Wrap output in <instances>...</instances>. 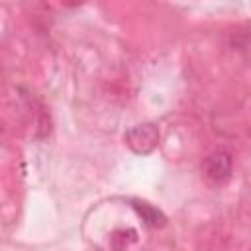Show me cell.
I'll return each instance as SVG.
<instances>
[{
	"instance_id": "obj_1",
	"label": "cell",
	"mask_w": 251,
	"mask_h": 251,
	"mask_svg": "<svg viewBox=\"0 0 251 251\" xmlns=\"http://www.w3.org/2000/svg\"><path fill=\"white\" fill-rule=\"evenodd\" d=\"M124 139H126V145H127L133 153H137V155H147V153H151V151L157 147V143H159V127H157V124H153V122L137 124V126H133L131 129L126 131Z\"/></svg>"
},
{
	"instance_id": "obj_2",
	"label": "cell",
	"mask_w": 251,
	"mask_h": 251,
	"mask_svg": "<svg viewBox=\"0 0 251 251\" xmlns=\"http://www.w3.org/2000/svg\"><path fill=\"white\" fill-rule=\"evenodd\" d=\"M231 167H233V161H231V155L224 149H218L214 153H210L204 161V173L210 180L214 182H224L229 178L231 175Z\"/></svg>"
},
{
	"instance_id": "obj_3",
	"label": "cell",
	"mask_w": 251,
	"mask_h": 251,
	"mask_svg": "<svg viewBox=\"0 0 251 251\" xmlns=\"http://www.w3.org/2000/svg\"><path fill=\"white\" fill-rule=\"evenodd\" d=\"M133 208H135V212L141 216V220H143L147 226H151V227H163V226L167 224L165 214H163L161 210H157L155 206L147 204V202L135 200V202H133Z\"/></svg>"
}]
</instances>
